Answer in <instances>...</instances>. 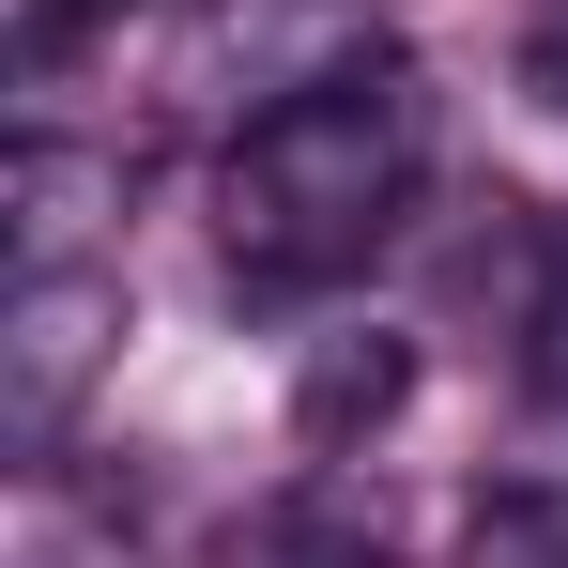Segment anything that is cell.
I'll list each match as a JSON object with an SVG mask.
<instances>
[{"label": "cell", "instance_id": "cell-7", "mask_svg": "<svg viewBox=\"0 0 568 568\" xmlns=\"http://www.w3.org/2000/svg\"><path fill=\"white\" fill-rule=\"evenodd\" d=\"M523 93L568 108V0H538V31H523Z\"/></svg>", "mask_w": 568, "mask_h": 568}, {"label": "cell", "instance_id": "cell-2", "mask_svg": "<svg viewBox=\"0 0 568 568\" xmlns=\"http://www.w3.org/2000/svg\"><path fill=\"white\" fill-rule=\"evenodd\" d=\"M108 354H123V277L108 262H31L0 292V446L62 462V430L93 415Z\"/></svg>", "mask_w": 568, "mask_h": 568}, {"label": "cell", "instance_id": "cell-1", "mask_svg": "<svg viewBox=\"0 0 568 568\" xmlns=\"http://www.w3.org/2000/svg\"><path fill=\"white\" fill-rule=\"evenodd\" d=\"M430 170V93L399 47H338L323 78L246 108L231 170H215V246L246 292H338L399 231V200Z\"/></svg>", "mask_w": 568, "mask_h": 568}, {"label": "cell", "instance_id": "cell-4", "mask_svg": "<svg viewBox=\"0 0 568 568\" xmlns=\"http://www.w3.org/2000/svg\"><path fill=\"white\" fill-rule=\"evenodd\" d=\"M462 568H568V491H476Z\"/></svg>", "mask_w": 568, "mask_h": 568}, {"label": "cell", "instance_id": "cell-6", "mask_svg": "<svg viewBox=\"0 0 568 568\" xmlns=\"http://www.w3.org/2000/svg\"><path fill=\"white\" fill-rule=\"evenodd\" d=\"M277 568H384V538L338 523V507H292V523H277Z\"/></svg>", "mask_w": 568, "mask_h": 568}, {"label": "cell", "instance_id": "cell-8", "mask_svg": "<svg viewBox=\"0 0 568 568\" xmlns=\"http://www.w3.org/2000/svg\"><path fill=\"white\" fill-rule=\"evenodd\" d=\"M31 568H62V554H31Z\"/></svg>", "mask_w": 568, "mask_h": 568}, {"label": "cell", "instance_id": "cell-5", "mask_svg": "<svg viewBox=\"0 0 568 568\" xmlns=\"http://www.w3.org/2000/svg\"><path fill=\"white\" fill-rule=\"evenodd\" d=\"M523 369H538V399H568V215H554V262H538V307H523Z\"/></svg>", "mask_w": 568, "mask_h": 568}, {"label": "cell", "instance_id": "cell-3", "mask_svg": "<svg viewBox=\"0 0 568 568\" xmlns=\"http://www.w3.org/2000/svg\"><path fill=\"white\" fill-rule=\"evenodd\" d=\"M399 415V338H338L323 369H307V446H338V430H369Z\"/></svg>", "mask_w": 568, "mask_h": 568}]
</instances>
